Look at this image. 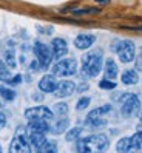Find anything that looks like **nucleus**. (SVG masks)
<instances>
[{
	"instance_id": "obj_22",
	"label": "nucleus",
	"mask_w": 142,
	"mask_h": 153,
	"mask_svg": "<svg viewBox=\"0 0 142 153\" xmlns=\"http://www.w3.org/2000/svg\"><path fill=\"white\" fill-rule=\"evenodd\" d=\"M81 133H82V128H81V127H74V128H71L70 131H67L65 139L70 141V142H71V141H76V139H79Z\"/></svg>"
},
{
	"instance_id": "obj_23",
	"label": "nucleus",
	"mask_w": 142,
	"mask_h": 153,
	"mask_svg": "<svg viewBox=\"0 0 142 153\" xmlns=\"http://www.w3.org/2000/svg\"><path fill=\"white\" fill-rule=\"evenodd\" d=\"M10 79H11L10 70H8V67H6L5 62L0 60V80H5V82H8Z\"/></svg>"
},
{
	"instance_id": "obj_14",
	"label": "nucleus",
	"mask_w": 142,
	"mask_h": 153,
	"mask_svg": "<svg viewBox=\"0 0 142 153\" xmlns=\"http://www.w3.org/2000/svg\"><path fill=\"white\" fill-rule=\"evenodd\" d=\"M30 134L36 133V134H45L50 131V122H43V121H36V122H28L26 127Z\"/></svg>"
},
{
	"instance_id": "obj_25",
	"label": "nucleus",
	"mask_w": 142,
	"mask_h": 153,
	"mask_svg": "<svg viewBox=\"0 0 142 153\" xmlns=\"http://www.w3.org/2000/svg\"><path fill=\"white\" fill-rule=\"evenodd\" d=\"M42 153H57V142L56 141H47Z\"/></svg>"
},
{
	"instance_id": "obj_26",
	"label": "nucleus",
	"mask_w": 142,
	"mask_h": 153,
	"mask_svg": "<svg viewBox=\"0 0 142 153\" xmlns=\"http://www.w3.org/2000/svg\"><path fill=\"white\" fill-rule=\"evenodd\" d=\"M54 113H57L59 116H65L67 113H68V105L67 104H64V102H59V104H56L54 105Z\"/></svg>"
},
{
	"instance_id": "obj_24",
	"label": "nucleus",
	"mask_w": 142,
	"mask_h": 153,
	"mask_svg": "<svg viewBox=\"0 0 142 153\" xmlns=\"http://www.w3.org/2000/svg\"><path fill=\"white\" fill-rule=\"evenodd\" d=\"M5 62H6V67H10V68H14L16 67V56H14V51L13 50L5 51Z\"/></svg>"
},
{
	"instance_id": "obj_9",
	"label": "nucleus",
	"mask_w": 142,
	"mask_h": 153,
	"mask_svg": "<svg viewBox=\"0 0 142 153\" xmlns=\"http://www.w3.org/2000/svg\"><path fill=\"white\" fill-rule=\"evenodd\" d=\"M10 153H33L26 136H23V134H16L10 144Z\"/></svg>"
},
{
	"instance_id": "obj_5",
	"label": "nucleus",
	"mask_w": 142,
	"mask_h": 153,
	"mask_svg": "<svg viewBox=\"0 0 142 153\" xmlns=\"http://www.w3.org/2000/svg\"><path fill=\"white\" fill-rule=\"evenodd\" d=\"M77 71V60L76 59H60L57 64L53 67V74L54 76H60V77H68V76H73L76 74Z\"/></svg>"
},
{
	"instance_id": "obj_28",
	"label": "nucleus",
	"mask_w": 142,
	"mask_h": 153,
	"mask_svg": "<svg viewBox=\"0 0 142 153\" xmlns=\"http://www.w3.org/2000/svg\"><path fill=\"white\" fill-rule=\"evenodd\" d=\"M99 87L102 90H114L116 88V82H111V80H108V79H102L99 82Z\"/></svg>"
},
{
	"instance_id": "obj_21",
	"label": "nucleus",
	"mask_w": 142,
	"mask_h": 153,
	"mask_svg": "<svg viewBox=\"0 0 142 153\" xmlns=\"http://www.w3.org/2000/svg\"><path fill=\"white\" fill-rule=\"evenodd\" d=\"M0 96H2L5 101H13V99L16 97V91L11 90V88H8V87L0 85Z\"/></svg>"
},
{
	"instance_id": "obj_13",
	"label": "nucleus",
	"mask_w": 142,
	"mask_h": 153,
	"mask_svg": "<svg viewBox=\"0 0 142 153\" xmlns=\"http://www.w3.org/2000/svg\"><path fill=\"white\" fill-rule=\"evenodd\" d=\"M96 42V36L94 34H79L74 39V45L77 50H87Z\"/></svg>"
},
{
	"instance_id": "obj_7",
	"label": "nucleus",
	"mask_w": 142,
	"mask_h": 153,
	"mask_svg": "<svg viewBox=\"0 0 142 153\" xmlns=\"http://www.w3.org/2000/svg\"><path fill=\"white\" fill-rule=\"evenodd\" d=\"M34 54L36 57H37V62H39V65L42 68H48L50 64H51V60H53V51L51 48L48 47V45L45 43H42V42H36L34 45Z\"/></svg>"
},
{
	"instance_id": "obj_11",
	"label": "nucleus",
	"mask_w": 142,
	"mask_h": 153,
	"mask_svg": "<svg viewBox=\"0 0 142 153\" xmlns=\"http://www.w3.org/2000/svg\"><path fill=\"white\" fill-rule=\"evenodd\" d=\"M51 51H53V56L56 59H60L64 57L67 53H68V45H67V40L62 39V37H56L53 39L51 42Z\"/></svg>"
},
{
	"instance_id": "obj_27",
	"label": "nucleus",
	"mask_w": 142,
	"mask_h": 153,
	"mask_svg": "<svg viewBox=\"0 0 142 153\" xmlns=\"http://www.w3.org/2000/svg\"><path fill=\"white\" fill-rule=\"evenodd\" d=\"M90 102H91V99L90 97H87V96H84V97H81L77 101V104H76V108L77 110H85L88 105H90Z\"/></svg>"
},
{
	"instance_id": "obj_30",
	"label": "nucleus",
	"mask_w": 142,
	"mask_h": 153,
	"mask_svg": "<svg viewBox=\"0 0 142 153\" xmlns=\"http://www.w3.org/2000/svg\"><path fill=\"white\" fill-rule=\"evenodd\" d=\"M136 70L138 71H142V48L139 50V54L136 57Z\"/></svg>"
},
{
	"instance_id": "obj_35",
	"label": "nucleus",
	"mask_w": 142,
	"mask_h": 153,
	"mask_svg": "<svg viewBox=\"0 0 142 153\" xmlns=\"http://www.w3.org/2000/svg\"><path fill=\"white\" fill-rule=\"evenodd\" d=\"M0 153H2V147H0Z\"/></svg>"
},
{
	"instance_id": "obj_19",
	"label": "nucleus",
	"mask_w": 142,
	"mask_h": 153,
	"mask_svg": "<svg viewBox=\"0 0 142 153\" xmlns=\"http://www.w3.org/2000/svg\"><path fill=\"white\" fill-rule=\"evenodd\" d=\"M130 141H131L130 153H139V152H142V131L135 133V134L130 138Z\"/></svg>"
},
{
	"instance_id": "obj_31",
	"label": "nucleus",
	"mask_w": 142,
	"mask_h": 153,
	"mask_svg": "<svg viewBox=\"0 0 142 153\" xmlns=\"http://www.w3.org/2000/svg\"><path fill=\"white\" fill-rule=\"evenodd\" d=\"M101 10H76L74 14H93V13H99Z\"/></svg>"
},
{
	"instance_id": "obj_4",
	"label": "nucleus",
	"mask_w": 142,
	"mask_h": 153,
	"mask_svg": "<svg viewBox=\"0 0 142 153\" xmlns=\"http://www.w3.org/2000/svg\"><path fill=\"white\" fill-rule=\"evenodd\" d=\"M111 111H113L111 105H104V107H99V108H94V110H91L90 113H88L87 124L94 127V128L104 127V125H106V122H108L106 118H105V114H108Z\"/></svg>"
},
{
	"instance_id": "obj_20",
	"label": "nucleus",
	"mask_w": 142,
	"mask_h": 153,
	"mask_svg": "<svg viewBox=\"0 0 142 153\" xmlns=\"http://www.w3.org/2000/svg\"><path fill=\"white\" fill-rule=\"evenodd\" d=\"M130 149H131V141H130V138H122V139H119L118 144H116L118 153H130Z\"/></svg>"
},
{
	"instance_id": "obj_18",
	"label": "nucleus",
	"mask_w": 142,
	"mask_h": 153,
	"mask_svg": "<svg viewBox=\"0 0 142 153\" xmlns=\"http://www.w3.org/2000/svg\"><path fill=\"white\" fill-rule=\"evenodd\" d=\"M122 82L125 85H135L139 82V76L136 70H125L122 73Z\"/></svg>"
},
{
	"instance_id": "obj_8",
	"label": "nucleus",
	"mask_w": 142,
	"mask_h": 153,
	"mask_svg": "<svg viewBox=\"0 0 142 153\" xmlns=\"http://www.w3.org/2000/svg\"><path fill=\"white\" fill-rule=\"evenodd\" d=\"M116 53H118L121 62H124V64H128V62H131L133 59H135V53H136L135 43H133L131 40H119L118 48H116Z\"/></svg>"
},
{
	"instance_id": "obj_2",
	"label": "nucleus",
	"mask_w": 142,
	"mask_h": 153,
	"mask_svg": "<svg viewBox=\"0 0 142 153\" xmlns=\"http://www.w3.org/2000/svg\"><path fill=\"white\" fill-rule=\"evenodd\" d=\"M104 56L101 50H96L91 53H87L82 57V71L87 77H96L102 71Z\"/></svg>"
},
{
	"instance_id": "obj_34",
	"label": "nucleus",
	"mask_w": 142,
	"mask_h": 153,
	"mask_svg": "<svg viewBox=\"0 0 142 153\" xmlns=\"http://www.w3.org/2000/svg\"><path fill=\"white\" fill-rule=\"evenodd\" d=\"M141 121H142V111H141Z\"/></svg>"
},
{
	"instance_id": "obj_17",
	"label": "nucleus",
	"mask_w": 142,
	"mask_h": 153,
	"mask_svg": "<svg viewBox=\"0 0 142 153\" xmlns=\"http://www.w3.org/2000/svg\"><path fill=\"white\" fill-rule=\"evenodd\" d=\"M118 65H116V62H114L113 59H106L105 62V68H104V73H105V77L108 79V80H113V79H116L118 76Z\"/></svg>"
},
{
	"instance_id": "obj_12",
	"label": "nucleus",
	"mask_w": 142,
	"mask_h": 153,
	"mask_svg": "<svg viewBox=\"0 0 142 153\" xmlns=\"http://www.w3.org/2000/svg\"><path fill=\"white\" fill-rule=\"evenodd\" d=\"M74 90H76L74 82H71V80H62V82H59V87L54 91V94L57 97H67V96L73 94Z\"/></svg>"
},
{
	"instance_id": "obj_6",
	"label": "nucleus",
	"mask_w": 142,
	"mask_h": 153,
	"mask_svg": "<svg viewBox=\"0 0 142 153\" xmlns=\"http://www.w3.org/2000/svg\"><path fill=\"white\" fill-rule=\"evenodd\" d=\"M53 116H54V113H53L50 108H47V107H33V108H28L25 110V118L28 119V122H36V121H43V122H50L53 119Z\"/></svg>"
},
{
	"instance_id": "obj_10",
	"label": "nucleus",
	"mask_w": 142,
	"mask_h": 153,
	"mask_svg": "<svg viewBox=\"0 0 142 153\" xmlns=\"http://www.w3.org/2000/svg\"><path fill=\"white\" fill-rule=\"evenodd\" d=\"M59 87V82L54 74H45L39 80V88L43 93H54Z\"/></svg>"
},
{
	"instance_id": "obj_16",
	"label": "nucleus",
	"mask_w": 142,
	"mask_h": 153,
	"mask_svg": "<svg viewBox=\"0 0 142 153\" xmlns=\"http://www.w3.org/2000/svg\"><path fill=\"white\" fill-rule=\"evenodd\" d=\"M47 138H45V134H30V142L33 144V147L36 150V153H42L43 147H45V144H47Z\"/></svg>"
},
{
	"instance_id": "obj_29",
	"label": "nucleus",
	"mask_w": 142,
	"mask_h": 153,
	"mask_svg": "<svg viewBox=\"0 0 142 153\" xmlns=\"http://www.w3.org/2000/svg\"><path fill=\"white\" fill-rule=\"evenodd\" d=\"M22 82V76L20 74H16L14 77H11L10 80H8V84H10V85H19Z\"/></svg>"
},
{
	"instance_id": "obj_32",
	"label": "nucleus",
	"mask_w": 142,
	"mask_h": 153,
	"mask_svg": "<svg viewBox=\"0 0 142 153\" xmlns=\"http://www.w3.org/2000/svg\"><path fill=\"white\" fill-rule=\"evenodd\" d=\"M5 125H6V116L0 111V128H3Z\"/></svg>"
},
{
	"instance_id": "obj_33",
	"label": "nucleus",
	"mask_w": 142,
	"mask_h": 153,
	"mask_svg": "<svg viewBox=\"0 0 142 153\" xmlns=\"http://www.w3.org/2000/svg\"><path fill=\"white\" fill-rule=\"evenodd\" d=\"M87 88H88V85H87V84H84V85H81V87H79L77 90H79V91H84V90H87Z\"/></svg>"
},
{
	"instance_id": "obj_15",
	"label": "nucleus",
	"mask_w": 142,
	"mask_h": 153,
	"mask_svg": "<svg viewBox=\"0 0 142 153\" xmlns=\"http://www.w3.org/2000/svg\"><path fill=\"white\" fill-rule=\"evenodd\" d=\"M68 125H70V119L68 118H59V119H56L50 125V131L54 133V134H60V133H64L68 128Z\"/></svg>"
},
{
	"instance_id": "obj_3",
	"label": "nucleus",
	"mask_w": 142,
	"mask_h": 153,
	"mask_svg": "<svg viewBox=\"0 0 142 153\" xmlns=\"http://www.w3.org/2000/svg\"><path fill=\"white\" fill-rule=\"evenodd\" d=\"M121 111L125 118H131L141 111V101L136 94L133 93H125V96H122L121 99Z\"/></svg>"
},
{
	"instance_id": "obj_1",
	"label": "nucleus",
	"mask_w": 142,
	"mask_h": 153,
	"mask_svg": "<svg viewBox=\"0 0 142 153\" xmlns=\"http://www.w3.org/2000/svg\"><path fill=\"white\" fill-rule=\"evenodd\" d=\"M110 141L104 133H97V134H90L87 138L77 139L76 144V150L79 153H105L108 150Z\"/></svg>"
}]
</instances>
